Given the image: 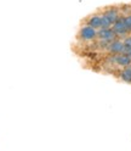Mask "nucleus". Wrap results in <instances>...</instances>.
<instances>
[{"instance_id":"nucleus-8","label":"nucleus","mask_w":131,"mask_h":151,"mask_svg":"<svg viewBox=\"0 0 131 151\" xmlns=\"http://www.w3.org/2000/svg\"><path fill=\"white\" fill-rule=\"evenodd\" d=\"M119 78L125 82L131 84V66H127V67H123L119 71Z\"/></svg>"},{"instance_id":"nucleus-12","label":"nucleus","mask_w":131,"mask_h":151,"mask_svg":"<svg viewBox=\"0 0 131 151\" xmlns=\"http://www.w3.org/2000/svg\"><path fill=\"white\" fill-rule=\"evenodd\" d=\"M123 54H125V55H129L130 58H131V48H130V46H126V45H124Z\"/></svg>"},{"instance_id":"nucleus-7","label":"nucleus","mask_w":131,"mask_h":151,"mask_svg":"<svg viewBox=\"0 0 131 151\" xmlns=\"http://www.w3.org/2000/svg\"><path fill=\"white\" fill-rule=\"evenodd\" d=\"M86 24L93 27L95 29H100L102 26V14H92L86 18Z\"/></svg>"},{"instance_id":"nucleus-10","label":"nucleus","mask_w":131,"mask_h":151,"mask_svg":"<svg viewBox=\"0 0 131 151\" xmlns=\"http://www.w3.org/2000/svg\"><path fill=\"white\" fill-rule=\"evenodd\" d=\"M123 17H124V22H125L126 28L131 32V14L129 12V14H126V15H123Z\"/></svg>"},{"instance_id":"nucleus-9","label":"nucleus","mask_w":131,"mask_h":151,"mask_svg":"<svg viewBox=\"0 0 131 151\" xmlns=\"http://www.w3.org/2000/svg\"><path fill=\"white\" fill-rule=\"evenodd\" d=\"M112 26H113V24H112V22L108 20V18L103 14H102V26H101V28H110Z\"/></svg>"},{"instance_id":"nucleus-1","label":"nucleus","mask_w":131,"mask_h":151,"mask_svg":"<svg viewBox=\"0 0 131 151\" xmlns=\"http://www.w3.org/2000/svg\"><path fill=\"white\" fill-rule=\"evenodd\" d=\"M78 39H80L81 42H93L97 39V29H95L93 27L89 26V24H83L79 28L78 32Z\"/></svg>"},{"instance_id":"nucleus-15","label":"nucleus","mask_w":131,"mask_h":151,"mask_svg":"<svg viewBox=\"0 0 131 151\" xmlns=\"http://www.w3.org/2000/svg\"><path fill=\"white\" fill-rule=\"evenodd\" d=\"M130 33H131V32H130Z\"/></svg>"},{"instance_id":"nucleus-4","label":"nucleus","mask_w":131,"mask_h":151,"mask_svg":"<svg viewBox=\"0 0 131 151\" xmlns=\"http://www.w3.org/2000/svg\"><path fill=\"white\" fill-rule=\"evenodd\" d=\"M117 38L118 37L112 27L110 28H100V29H97V39L110 43L112 40L117 39Z\"/></svg>"},{"instance_id":"nucleus-13","label":"nucleus","mask_w":131,"mask_h":151,"mask_svg":"<svg viewBox=\"0 0 131 151\" xmlns=\"http://www.w3.org/2000/svg\"><path fill=\"white\" fill-rule=\"evenodd\" d=\"M130 14H131V9H130Z\"/></svg>"},{"instance_id":"nucleus-5","label":"nucleus","mask_w":131,"mask_h":151,"mask_svg":"<svg viewBox=\"0 0 131 151\" xmlns=\"http://www.w3.org/2000/svg\"><path fill=\"white\" fill-rule=\"evenodd\" d=\"M123 49H124V42H123V39H120V38H117V39L112 40L107 46V51L110 55L121 54L123 52Z\"/></svg>"},{"instance_id":"nucleus-2","label":"nucleus","mask_w":131,"mask_h":151,"mask_svg":"<svg viewBox=\"0 0 131 151\" xmlns=\"http://www.w3.org/2000/svg\"><path fill=\"white\" fill-rule=\"evenodd\" d=\"M112 28H113V31L115 32L117 37L120 38V39H124V38L126 35L130 34V31L126 28L125 26V22H124V17H123V14H121V16L118 18V20L113 23V26H112Z\"/></svg>"},{"instance_id":"nucleus-6","label":"nucleus","mask_w":131,"mask_h":151,"mask_svg":"<svg viewBox=\"0 0 131 151\" xmlns=\"http://www.w3.org/2000/svg\"><path fill=\"white\" fill-rule=\"evenodd\" d=\"M102 14H103V15H105V16L108 18V20L112 22V24H113V23H114V22L118 20V18L121 16L120 10H119L118 7H114V6L108 7V9H105L103 12H102Z\"/></svg>"},{"instance_id":"nucleus-11","label":"nucleus","mask_w":131,"mask_h":151,"mask_svg":"<svg viewBox=\"0 0 131 151\" xmlns=\"http://www.w3.org/2000/svg\"><path fill=\"white\" fill-rule=\"evenodd\" d=\"M123 42H124V45H126V46H130V48H131V33L124 38V39H123Z\"/></svg>"},{"instance_id":"nucleus-14","label":"nucleus","mask_w":131,"mask_h":151,"mask_svg":"<svg viewBox=\"0 0 131 151\" xmlns=\"http://www.w3.org/2000/svg\"><path fill=\"white\" fill-rule=\"evenodd\" d=\"M130 66H131V65H130Z\"/></svg>"},{"instance_id":"nucleus-3","label":"nucleus","mask_w":131,"mask_h":151,"mask_svg":"<svg viewBox=\"0 0 131 151\" xmlns=\"http://www.w3.org/2000/svg\"><path fill=\"white\" fill-rule=\"evenodd\" d=\"M109 60L113 65H117L119 66L120 68L123 67H127V66L131 65V58L129 55H125V54H117V55H110L109 56Z\"/></svg>"}]
</instances>
